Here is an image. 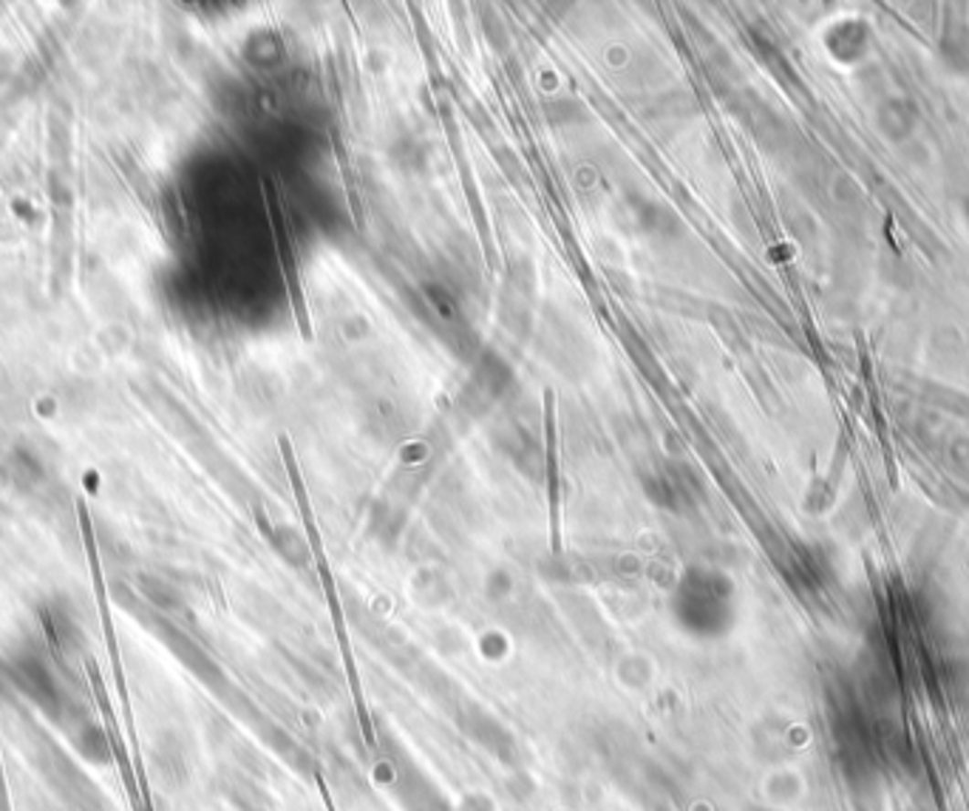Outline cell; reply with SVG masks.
Instances as JSON below:
<instances>
[{
    "label": "cell",
    "instance_id": "obj_1",
    "mask_svg": "<svg viewBox=\"0 0 969 811\" xmlns=\"http://www.w3.org/2000/svg\"><path fill=\"white\" fill-rule=\"evenodd\" d=\"M71 746L74 752H79L82 761H89L94 766H105L111 764V741L105 735V729L100 723H94L91 718H82L71 732Z\"/></svg>",
    "mask_w": 969,
    "mask_h": 811
}]
</instances>
